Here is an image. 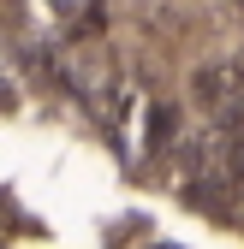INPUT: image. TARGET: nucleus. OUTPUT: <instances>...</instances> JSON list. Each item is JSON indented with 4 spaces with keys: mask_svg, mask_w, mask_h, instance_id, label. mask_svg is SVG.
<instances>
[]
</instances>
